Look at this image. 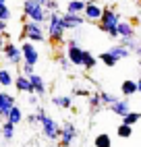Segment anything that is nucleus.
<instances>
[{
    "mask_svg": "<svg viewBox=\"0 0 141 147\" xmlns=\"http://www.w3.org/2000/svg\"><path fill=\"white\" fill-rule=\"evenodd\" d=\"M96 64H98L96 54L89 52V50H83V64H81V68H85V71H92V68H96Z\"/></svg>",
    "mask_w": 141,
    "mask_h": 147,
    "instance_id": "nucleus-20",
    "label": "nucleus"
},
{
    "mask_svg": "<svg viewBox=\"0 0 141 147\" xmlns=\"http://www.w3.org/2000/svg\"><path fill=\"white\" fill-rule=\"evenodd\" d=\"M21 37L25 42H31V44L46 42V27L39 25V23H33V21H25L23 29H21Z\"/></svg>",
    "mask_w": 141,
    "mask_h": 147,
    "instance_id": "nucleus-5",
    "label": "nucleus"
},
{
    "mask_svg": "<svg viewBox=\"0 0 141 147\" xmlns=\"http://www.w3.org/2000/svg\"><path fill=\"white\" fill-rule=\"evenodd\" d=\"M15 89L21 91V93H33V87H31V81H29V77L25 75H17L15 77Z\"/></svg>",
    "mask_w": 141,
    "mask_h": 147,
    "instance_id": "nucleus-15",
    "label": "nucleus"
},
{
    "mask_svg": "<svg viewBox=\"0 0 141 147\" xmlns=\"http://www.w3.org/2000/svg\"><path fill=\"white\" fill-rule=\"evenodd\" d=\"M100 62H102V64H106V66H110V68H112V66H116V64H118V60H116V58H114L112 54H110L108 50H106V52H102V54H100Z\"/></svg>",
    "mask_w": 141,
    "mask_h": 147,
    "instance_id": "nucleus-26",
    "label": "nucleus"
},
{
    "mask_svg": "<svg viewBox=\"0 0 141 147\" xmlns=\"http://www.w3.org/2000/svg\"><path fill=\"white\" fill-rule=\"evenodd\" d=\"M44 6H46L48 13H58V2H56V0H48Z\"/></svg>",
    "mask_w": 141,
    "mask_h": 147,
    "instance_id": "nucleus-34",
    "label": "nucleus"
},
{
    "mask_svg": "<svg viewBox=\"0 0 141 147\" xmlns=\"http://www.w3.org/2000/svg\"><path fill=\"white\" fill-rule=\"evenodd\" d=\"M139 15H141V13H139ZM139 19H141V17H139Z\"/></svg>",
    "mask_w": 141,
    "mask_h": 147,
    "instance_id": "nucleus-43",
    "label": "nucleus"
},
{
    "mask_svg": "<svg viewBox=\"0 0 141 147\" xmlns=\"http://www.w3.org/2000/svg\"><path fill=\"white\" fill-rule=\"evenodd\" d=\"M23 118H25V114H23V110L19 106H15L11 112H8V118H6V122H11V124H19V122H23Z\"/></svg>",
    "mask_w": 141,
    "mask_h": 147,
    "instance_id": "nucleus-22",
    "label": "nucleus"
},
{
    "mask_svg": "<svg viewBox=\"0 0 141 147\" xmlns=\"http://www.w3.org/2000/svg\"><path fill=\"white\" fill-rule=\"evenodd\" d=\"M11 85H15V77L8 68L2 66L0 68V87H11Z\"/></svg>",
    "mask_w": 141,
    "mask_h": 147,
    "instance_id": "nucleus-23",
    "label": "nucleus"
},
{
    "mask_svg": "<svg viewBox=\"0 0 141 147\" xmlns=\"http://www.w3.org/2000/svg\"><path fill=\"white\" fill-rule=\"evenodd\" d=\"M35 73V66H31V64H21V75H25V77H31Z\"/></svg>",
    "mask_w": 141,
    "mask_h": 147,
    "instance_id": "nucleus-33",
    "label": "nucleus"
},
{
    "mask_svg": "<svg viewBox=\"0 0 141 147\" xmlns=\"http://www.w3.org/2000/svg\"><path fill=\"white\" fill-rule=\"evenodd\" d=\"M116 135L120 137V139H129V137L133 135V126H129V124H123V122H120V126L116 129Z\"/></svg>",
    "mask_w": 141,
    "mask_h": 147,
    "instance_id": "nucleus-30",
    "label": "nucleus"
},
{
    "mask_svg": "<svg viewBox=\"0 0 141 147\" xmlns=\"http://www.w3.org/2000/svg\"><path fill=\"white\" fill-rule=\"evenodd\" d=\"M75 95H83V97H89L92 93H89L87 89H83V87H75Z\"/></svg>",
    "mask_w": 141,
    "mask_h": 147,
    "instance_id": "nucleus-35",
    "label": "nucleus"
},
{
    "mask_svg": "<svg viewBox=\"0 0 141 147\" xmlns=\"http://www.w3.org/2000/svg\"><path fill=\"white\" fill-rule=\"evenodd\" d=\"M37 2H39V4H46V2H48V0H37Z\"/></svg>",
    "mask_w": 141,
    "mask_h": 147,
    "instance_id": "nucleus-40",
    "label": "nucleus"
},
{
    "mask_svg": "<svg viewBox=\"0 0 141 147\" xmlns=\"http://www.w3.org/2000/svg\"><path fill=\"white\" fill-rule=\"evenodd\" d=\"M2 54L6 58L8 64H15V66H21L23 64V54H21V46H17L13 42H6L2 48Z\"/></svg>",
    "mask_w": 141,
    "mask_h": 147,
    "instance_id": "nucleus-7",
    "label": "nucleus"
},
{
    "mask_svg": "<svg viewBox=\"0 0 141 147\" xmlns=\"http://www.w3.org/2000/svg\"><path fill=\"white\" fill-rule=\"evenodd\" d=\"M27 122H29V124H35V122H37V114H29V116H27Z\"/></svg>",
    "mask_w": 141,
    "mask_h": 147,
    "instance_id": "nucleus-36",
    "label": "nucleus"
},
{
    "mask_svg": "<svg viewBox=\"0 0 141 147\" xmlns=\"http://www.w3.org/2000/svg\"><path fill=\"white\" fill-rule=\"evenodd\" d=\"M137 91L141 93V75H139V79H137Z\"/></svg>",
    "mask_w": 141,
    "mask_h": 147,
    "instance_id": "nucleus-39",
    "label": "nucleus"
},
{
    "mask_svg": "<svg viewBox=\"0 0 141 147\" xmlns=\"http://www.w3.org/2000/svg\"><path fill=\"white\" fill-rule=\"evenodd\" d=\"M120 93H123V97H131V95H135L137 93V81H123V85H120Z\"/></svg>",
    "mask_w": 141,
    "mask_h": 147,
    "instance_id": "nucleus-21",
    "label": "nucleus"
},
{
    "mask_svg": "<svg viewBox=\"0 0 141 147\" xmlns=\"http://www.w3.org/2000/svg\"><path fill=\"white\" fill-rule=\"evenodd\" d=\"M110 112H112L114 116H127L131 112V102H129V97H118V100L110 106Z\"/></svg>",
    "mask_w": 141,
    "mask_h": 147,
    "instance_id": "nucleus-13",
    "label": "nucleus"
},
{
    "mask_svg": "<svg viewBox=\"0 0 141 147\" xmlns=\"http://www.w3.org/2000/svg\"><path fill=\"white\" fill-rule=\"evenodd\" d=\"M21 54H23V62L25 64L35 66L37 60H39V50L35 48V44H31V42H23L21 44Z\"/></svg>",
    "mask_w": 141,
    "mask_h": 147,
    "instance_id": "nucleus-10",
    "label": "nucleus"
},
{
    "mask_svg": "<svg viewBox=\"0 0 141 147\" xmlns=\"http://www.w3.org/2000/svg\"><path fill=\"white\" fill-rule=\"evenodd\" d=\"M139 66H141V56H139Z\"/></svg>",
    "mask_w": 141,
    "mask_h": 147,
    "instance_id": "nucleus-42",
    "label": "nucleus"
},
{
    "mask_svg": "<svg viewBox=\"0 0 141 147\" xmlns=\"http://www.w3.org/2000/svg\"><path fill=\"white\" fill-rule=\"evenodd\" d=\"M118 40H135V25L131 21H120L118 23Z\"/></svg>",
    "mask_w": 141,
    "mask_h": 147,
    "instance_id": "nucleus-14",
    "label": "nucleus"
},
{
    "mask_svg": "<svg viewBox=\"0 0 141 147\" xmlns=\"http://www.w3.org/2000/svg\"><path fill=\"white\" fill-rule=\"evenodd\" d=\"M94 147H112V137L108 133H100L94 139Z\"/></svg>",
    "mask_w": 141,
    "mask_h": 147,
    "instance_id": "nucleus-24",
    "label": "nucleus"
},
{
    "mask_svg": "<svg viewBox=\"0 0 141 147\" xmlns=\"http://www.w3.org/2000/svg\"><path fill=\"white\" fill-rule=\"evenodd\" d=\"M66 58L70 62H73L75 66H81L83 64V48L79 46L77 40H66Z\"/></svg>",
    "mask_w": 141,
    "mask_h": 147,
    "instance_id": "nucleus-9",
    "label": "nucleus"
},
{
    "mask_svg": "<svg viewBox=\"0 0 141 147\" xmlns=\"http://www.w3.org/2000/svg\"><path fill=\"white\" fill-rule=\"evenodd\" d=\"M27 102L31 104V106H35V104H37V95H35V93H31V95L27 97Z\"/></svg>",
    "mask_w": 141,
    "mask_h": 147,
    "instance_id": "nucleus-37",
    "label": "nucleus"
},
{
    "mask_svg": "<svg viewBox=\"0 0 141 147\" xmlns=\"http://www.w3.org/2000/svg\"><path fill=\"white\" fill-rule=\"evenodd\" d=\"M120 21H123V15L116 8H104V15L98 23V29L104 31L106 35H110L112 40H118V23Z\"/></svg>",
    "mask_w": 141,
    "mask_h": 147,
    "instance_id": "nucleus-1",
    "label": "nucleus"
},
{
    "mask_svg": "<svg viewBox=\"0 0 141 147\" xmlns=\"http://www.w3.org/2000/svg\"><path fill=\"white\" fill-rule=\"evenodd\" d=\"M85 4H87V0H68L66 6H64V13H68V15H83Z\"/></svg>",
    "mask_w": 141,
    "mask_h": 147,
    "instance_id": "nucleus-16",
    "label": "nucleus"
},
{
    "mask_svg": "<svg viewBox=\"0 0 141 147\" xmlns=\"http://www.w3.org/2000/svg\"><path fill=\"white\" fill-rule=\"evenodd\" d=\"M52 104L56 108H62V110H68V108H73V95H54L52 97Z\"/></svg>",
    "mask_w": 141,
    "mask_h": 147,
    "instance_id": "nucleus-19",
    "label": "nucleus"
},
{
    "mask_svg": "<svg viewBox=\"0 0 141 147\" xmlns=\"http://www.w3.org/2000/svg\"><path fill=\"white\" fill-rule=\"evenodd\" d=\"M11 17H13L11 8H8L6 4H0V21H2V23H6V21H11Z\"/></svg>",
    "mask_w": 141,
    "mask_h": 147,
    "instance_id": "nucleus-31",
    "label": "nucleus"
},
{
    "mask_svg": "<svg viewBox=\"0 0 141 147\" xmlns=\"http://www.w3.org/2000/svg\"><path fill=\"white\" fill-rule=\"evenodd\" d=\"M100 97H102V106H108V108L118 100V97L114 93H110V91H100Z\"/></svg>",
    "mask_w": 141,
    "mask_h": 147,
    "instance_id": "nucleus-29",
    "label": "nucleus"
},
{
    "mask_svg": "<svg viewBox=\"0 0 141 147\" xmlns=\"http://www.w3.org/2000/svg\"><path fill=\"white\" fill-rule=\"evenodd\" d=\"M79 139V131H77V126L73 122H64L62 126H60V147H73V143Z\"/></svg>",
    "mask_w": 141,
    "mask_h": 147,
    "instance_id": "nucleus-6",
    "label": "nucleus"
},
{
    "mask_svg": "<svg viewBox=\"0 0 141 147\" xmlns=\"http://www.w3.org/2000/svg\"><path fill=\"white\" fill-rule=\"evenodd\" d=\"M104 15V6L98 2V0H87L85 11H83V19L89 23H100V19Z\"/></svg>",
    "mask_w": 141,
    "mask_h": 147,
    "instance_id": "nucleus-8",
    "label": "nucleus"
},
{
    "mask_svg": "<svg viewBox=\"0 0 141 147\" xmlns=\"http://www.w3.org/2000/svg\"><path fill=\"white\" fill-rule=\"evenodd\" d=\"M108 52L112 54V56L116 58L118 62H120V60H125V58H129V56H131V50H129L127 46H123V44H114V46L110 48Z\"/></svg>",
    "mask_w": 141,
    "mask_h": 147,
    "instance_id": "nucleus-18",
    "label": "nucleus"
},
{
    "mask_svg": "<svg viewBox=\"0 0 141 147\" xmlns=\"http://www.w3.org/2000/svg\"><path fill=\"white\" fill-rule=\"evenodd\" d=\"M60 19H62V25H64L66 31H75V29H81V27H83V23H85L83 15H68V13H64V15H60Z\"/></svg>",
    "mask_w": 141,
    "mask_h": 147,
    "instance_id": "nucleus-12",
    "label": "nucleus"
},
{
    "mask_svg": "<svg viewBox=\"0 0 141 147\" xmlns=\"http://www.w3.org/2000/svg\"><path fill=\"white\" fill-rule=\"evenodd\" d=\"M58 64H60L62 71H70V66H73V62L66 58V54H60V56H58Z\"/></svg>",
    "mask_w": 141,
    "mask_h": 147,
    "instance_id": "nucleus-32",
    "label": "nucleus"
},
{
    "mask_svg": "<svg viewBox=\"0 0 141 147\" xmlns=\"http://www.w3.org/2000/svg\"><path fill=\"white\" fill-rule=\"evenodd\" d=\"M139 120H141V112H129L127 116H123V124H129V126H135Z\"/></svg>",
    "mask_w": 141,
    "mask_h": 147,
    "instance_id": "nucleus-27",
    "label": "nucleus"
},
{
    "mask_svg": "<svg viewBox=\"0 0 141 147\" xmlns=\"http://www.w3.org/2000/svg\"><path fill=\"white\" fill-rule=\"evenodd\" d=\"M35 114H37V124L42 126V135L48 141H58L60 139V124L52 118V116H48L46 110H42V108H37Z\"/></svg>",
    "mask_w": 141,
    "mask_h": 147,
    "instance_id": "nucleus-3",
    "label": "nucleus"
},
{
    "mask_svg": "<svg viewBox=\"0 0 141 147\" xmlns=\"http://www.w3.org/2000/svg\"><path fill=\"white\" fill-rule=\"evenodd\" d=\"M64 33H66V29L62 25L60 13H50L48 15V23H46V37L54 46H60V44H64Z\"/></svg>",
    "mask_w": 141,
    "mask_h": 147,
    "instance_id": "nucleus-2",
    "label": "nucleus"
},
{
    "mask_svg": "<svg viewBox=\"0 0 141 147\" xmlns=\"http://www.w3.org/2000/svg\"><path fill=\"white\" fill-rule=\"evenodd\" d=\"M0 133H2V139H4V141H11L13 137H15V124H11V122H6V120H4V124H2V129H0Z\"/></svg>",
    "mask_w": 141,
    "mask_h": 147,
    "instance_id": "nucleus-25",
    "label": "nucleus"
},
{
    "mask_svg": "<svg viewBox=\"0 0 141 147\" xmlns=\"http://www.w3.org/2000/svg\"><path fill=\"white\" fill-rule=\"evenodd\" d=\"M0 4H6V0H0Z\"/></svg>",
    "mask_w": 141,
    "mask_h": 147,
    "instance_id": "nucleus-41",
    "label": "nucleus"
},
{
    "mask_svg": "<svg viewBox=\"0 0 141 147\" xmlns=\"http://www.w3.org/2000/svg\"><path fill=\"white\" fill-rule=\"evenodd\" d=\"M15 106H17L15 95L6 93V91H0V118L6 120V118H8V112H11Z\"/></svg>",
    "mask_w": 141,
    "mask_h": 147,
    "instance_id": "nucleus-11",
    "label": "nucleus"
},
{
    "mask_svg": "<svg viewBox=\"0 0 141 147\" xmlns=\"http://www.w3.org/2000/svg\"><path fill=\"white\" fill-rule=\"evenodd\" d=\"M87 104H89V108H92L94 112H98L100 108H102V97H100V93H92L87 97Z\"/></svg>",
    "mask_w": 141,
    "mask_h": 147,
    "instance_id": "nucleus-28",
    "label": "nucleus"
},
{
    "mask_svg": "<svg viewBox=\"0 0 141 147\" xmlns=\"http://www.w3.org/2000/svg\"><path fill=\"white\" fill-rule=\"evenodd\" d=\"M6 33V23H2V21H0V37H2Z\"/></svg>",
    "mask_w": 141,
    "mask_h": 147,
    "instance_id": "nucleus-38",
    "label": "nucleus"
},
{
    "mask_svg": "<svg viewBox=\"0 0 141 147\" xmlns=\"http://www.w3.org/2000/svg\"><path fill=\"white\" fill-rule=\"evenodd\" d=\"M29 81H31V87H33V93L35 95H46V81L42 75L33 73L31 77H29Z\"/></svg>",
    "mask_w": 141,
    "mask_h": 147,
    "instance_id": "nucleus-17",
    "label": "nucleus"
},
{
    "mask_svg": "<svg viewBox=\"0 0 141 147\" xmlns=\"http://www.w3.org/2000/svg\"><path fill=\"white\" fill-rule=\"evenodd\" d=\"M48 11L44 4H39L37 0H25L23 2V17L27 19V21H33V23H39L44 25L48 23Z\"/></svg>",
    "mask_w": 141,
    "mask_h": 147,
    "instance_id": "nucleus-4",
    "label": "nucleus"
}]
</instances>
